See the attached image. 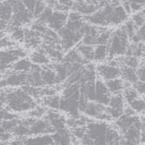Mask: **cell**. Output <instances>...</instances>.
<instances>
[{
  "label": "cell",
  "mask_w": 145,
  "mask_h": 145,
  "mask_svg": "<svg viewBox=\"0 0 145 145\" xmlns=\"http://www.w3.org/2000/svg\"><path fill=\"white\" fill-rule=\"evenodd\" d=\"M121 138L120 132L105 121L89 120L85 126V134L78 142L80 145H114Z\"/></svg>",
  "instance_id": "cell-1"
},
{
  "label": "cell",
  "mask_w": 145,
  "mask_h": 145,
  "mask_svg": "<svg viewBox=\"0 0 145 145\" xmlns=\"http://www.w3.org/2000/svg\"><path fill=\"white\" fill-rule=\"evenodd\" d=\"M134 87L135 90L138 92V94L141 96L143 95L144 96V94L145 90V86H144V82H141V81H137L134 85L132 86Z\"/></svg>",
  "instance_id": "cell-42"
},
{
  "label": "cell",
  "mask_w": 145,
  "mask_h": 145,
  "mask_svg": "<svg viewBox=\"0 0 145 145\" xmlns=\"http://www.w3.org/2000/svg\"><path fill=\"white\" fill-rule=\"evenodd\" d=\"M131 21L134 22V25L138 28L142 26H144V10L134 13L132 16Z\"/></svg>",
  "instance_id": "cell-36"
},
{
  "label": "cell",
  "mask_w": 145,
  "mask_h": 145,
  "mask_svg": "<svg viewBox=\"0 0 145 145\" xmlns=\"http://www.w3.org/2000/svg\"><path fill=\"white\" fill-rule=\"evenodd\" d=\"M34 19L33 12H29L27 8L22 10L12 12V17L9 25L12 27H21L23 25H27L31 23Z\"/></svg>",
  "instance_id": "cell-13"
},
{
  "label": "cell",
  "mask_w": 145,
  "mask_h": 145,
  "mask_svg": "<svg viewBox=\"0 0 145 145\" xmlns=\"http://www.w3.org/2000/svg\"><path fill=\"white\" fill-rule=\"evenodd\" d=\"M144 43H138V44H131L129 45L127 52L125 56H134L138 59H141V57H144Z\"/></svg>",
  "instance_id": "cell-26"
},
{
  "label": "cell",
  "mask_w": 145,
  "mask_h": 145,
  "mask_svg": "<svg viewBox=\"0 0 145 145\" xmlns=\"http://www.w3.org/2000/svg\"><path fill=\"white\" fill-rule=\"evenodd\" d=\"M76 50L79 52V54L81 57L86 61L87 62H90L93 61V54H94V46L85 45L81 42H80L76 47Z\"/></svg>",
  "instance_id": "cell-24"
},
{
  "label": "cell",
  "mask_w": 145,
  "mask_h": 145,
  "mask_svg": "<svg viewBox=\"0 0 145 145\" xmlns=\"http://www.w3.org/2000/svg\"><path fill=\"white\" fill-rule=\"evenodd\" d=\"M120 70H121V76L122 80L124 82L133 86L137 81H138L137 74H136V70L129 68V67H124V66H120Z\"/></svg>",
  "instance_id": "cell-21"
},
{
  "label": "cell",
  "mask_w": 145,
  "mask_h": 145,
  "mask_svg": "<svg viewBox=\"0 0 145 145\" xmlns=\"http://www.w3.org/2000/svg\"><path fill=\"white\" fill-rule=\"evenodd\" d=\"M62 62L65 63H70V64H73V63H79V64H82V65H87L89 62H87L86 61H85L81 56L79 54V52L76 49H71L67 53V55L63 57L62 59Z\"/></svg>",
  "instance_id": "cell-23"
},
{
  "label": "cell",
  "mask_w": 145,
  "mask_h": 145,
  "mask_svg": "<svg viewBox=\"0 0 145 145\" xmlns=\"http://www.w3.org/2000/svg\"><path fill=\"white\" fill-rule=\"evenodd\" d=\"M96 74L105 81L113 79L120 78L121 70L117 60L111 59L107 63L99 64L95 67Z\"/></svg>",
  "instance_id": "cell-6"
},
{
  "label": "cell",
  "mask_w": 145,
  "mask_h": 145,
  "mask_svg": "<svg viewBox=\"0 0 145 145\" xmlns=\"http://www.w3.org/2000/svg\"><path fill=\"white\" fill-rule=\"evenodd\" d=\"M41 76H42L43 86H54L57 84L56 72L53 70L52 66L51 67L50 65H48V66L42 67Z\"/></svg>",
  "instance_id": "cell-18"
},
{
  "label": "cell",
  "mask_w": 145,
  "mask_h": 145,
  "mask_svg": "<svg viewBox=\"0 0 145 145\" xmlns=\"http://www.w3.org/2000/svg\"><path fill=\"white\" fill-rule=\"evenodd\" d=\"M26 56L27 52L22 48L0 50V73L10 69L14 62Z\"/></svg>",
  "instance_id": "cell-4"
},
{
  "label": "cell",
  "mask_w": 145,
  "mask_h": 145,
  "mask_svg": "<svg viewBox=\"0 0 145 145\" xmlns=\"http://www.w3.org/2000/svg\"><path fill=\"white\" fill-rule=\"evenodd\" d=\"M31 62L39 66V67H45V66H48L51 63V60L48 56L45 54L42 51H41L40 49H38L37 51H35L32 53V55L30 56Z\"/></svg>",
  "instance_id": "cell-20"
},
{
  "label": "cell",
  "mask_w": 145,
  "mask_h": 145,
  "mask_svg": "<svg viewBox=\"0 0 145 145\" xmlns=\"http://www.w3.org/2000/svg\"><path fill=\"white\" fill-rule=\"evenodd\" d=\"M108 58V47L107 46L98 45L94 46L93 61L96 62H102Z\"/></svg>",
  "instance_id": "cell-27"
},
{
  "label": "cell",
  "mask_w": 145,
  "mask_h": 145,
  "mask_svg": "<svg viewBox=\"0 0 145 145\" xmlns=\"http://www.w3.org/2000/svg\"><path fill=\"white\" fill-rule=\"evenodd\" d=\"M122 96H123L124 101L127 102L129 105L140 97V95L138 94V92L135 90V89L132 86H129L123 89Z\"/></svg>",
  "instance_id": "cell-30"
},
{
  "label": "cell",
  "mask_w": 145,
  "mask_h": 145,
  "mask_svg": "<svg viewBox=\"0 0 145 145\" xmlns=\"http://www.w3.org/2000/svg\"><path fill=\"white\" fill-rule=\"evenodd\" d=\"M22 145H52L53 144L52 138L50 134L27 137L22 138Z\"/></svg>",
  "instance_id": "cell-17"
},
{
  "label": "cell",
  "mask_w": 145,
  "mask_h": 145,
  "mask_svg": "<svg viewBox=\"0 0 145 145\" xmlns=\"http://www.w3.org/2000/svg\"><path fill=\"white\" fill-rule=\"evenodd\" d=\"M33 67V63L31 61L25 57L22 59H19L16 62H14L11 67L12 71L14 72H24V73H28L31 71V68Z\"/></svg>",
  "instance_id": "cell-22"
},
{
  "label": "cell",
  "mask_w": 145,
  "mask_h": 145,
  "mask_svg": "<svg viewBox=\"0 0 145 145\" xmlns=\"http://www.w3.org/2000/svg\"><path fill=\"white\" fill-rule=\"evenodd\" d=\"M44 118L48 121L52 128L56 131L57 129H64L67 128V120L66 118L61 115L59 112H56V110H47Z\"/></svg>",
  "instance_id": "cell-14"
},
{
  "label": "cell",
  "mask_w": 145,
  "mask_h": 145,
  "mask_svg": "<svg viewBox=\"0 0 145 145\" xmlns=\"http://www.w3.org/2000/svg\"><path fill=\"white\" fill-rule=\"evenodd\" d=\"M25 8L31 12H33L34 8H35V3L36 1H22Z\"/></svg>",
  "instance_id": "cell-43"
},
{
  "label": "cell",
  "mask_w": 145,
  "mask_h": 145,
  "mask_svg": "<svg viewBox=\"0 0 145 145\" xmlns=\"http://www.w3.org/2000/svg\"><path fill=\"white\" fill-rule=\"evenodd\" d=\"M125 101L123 100L122 94L113 95L110 96V99L108 104V107L117 110H124Z\"/></svg>",
  "instance_id": "cell-29"
},
{
  "label": "cell",
  "mask_w": 145,
  "mask_h": 145,
  "mask_svg": "<svg viewBox=\"0 0 145 145\" xmlns=\"http://www.w3.org/2000/svg\"><path fill=\"white\" fill-rule=\"evenodd\" d=\"M14 42L10 37H3L0 39V49H10L14 46Z\"/></svg>",
  "instance_id": "cell-40"
},
{
  "label": "cell",
  "mask_w": 145,
  "mask_h": 145,
  "mask_svg": "<svg viewBox=\"0 0 145 145\" xmlns=\"http://www.w3.org/2000/svg\"><path fill=\"white\" fill-rule=\"evenodd\" d=\"M18 118L16 114L10 112L3 106H0V122L5 120H11Z\"/></svg>",
  "instance_id": "cell-37"
},
{
  "label": "cell",
  "mask_w": 145,
  "mask_h": 145,
  "mask_svg": "<svg viewBox=\"0 0 145 145\" xmlns=\"http://www.w3.org/2000/svg\"><path fill=\"white\" fill-rule=\"evenodd\" d=\"M105 2H93V1H77L74 3L72 10L80 13L81 16L85 17L94 14L98 9H100L105 5Z\"/></svg>",
  "instance_id": "cell-9"
},
{
  "label": "cell",
  "mask_w": 145,
  "mask_h": 145,
  "mask_svg": "<svg viewBox=\"0 0 145 145\" xmlns=\"http://www.w3.org/2000/svg\"><path fill=\"white\" fill-rule=\"evenodd\" d=\"M46 5L45 2H41V1H36L35 3V8H34L33 12V17L34 18H38L40 17V15L45 10Z\"/></svg>",
  "instance_id": "cell-39"
},
{
  "label": "cell",
  "mask_w": 145,
  "mask_h": 145,
  "mask_svg": "<svg viewBox=\"0 0 145 145\" xmlns=\"http://www.w3.org/2000/svg\"><path fill=\"white\" fill-rule=\"evenodd\" d=\"M129 105L134 110V113L144 114V97L138 98L137 100L130 103Z\"/></svg>",
  "instance_id": "cell-33"
},
{
  "label": "cell",
  "mask_w": 145,
  "mask_h": 145,
  "mask_svg": "<svg viewBox=\"0 0 145 145\" xmlns=\"http://www.w3.org/2000/svg\"><path fill=\"white\" fill-rule=\"evenodd\" d=\"M136 74H137V77H138V81L144 82L145 67H144V60L142 61V62H140L139 67L137 68V70H136Z\"/></svg>",
  "instance_id": "cell-41"
},
{
  "label": "cell",
  "mask_w": 145,
  "mask_h": 145,
  "mask_svg": "<svg viewBox=\"0 0 145 145\" xmlns=\"http://www.w3.org/2000/svg\"><path fill=\"white\" fill-rule=\"evenodd\" d=\"M122 29L125 33V34L127 35L129 40H131V38L134 37V34L136 33L138 27L134 25V23L131 20H129V21L124 22V24L122 27Z\"/></svg>",
  "instance_id": "cell-34"
},
{
  "label": "cell",
  "mask_w": 145,
  "mask_h": 145,
  "mask_svg": "<svg viewBox=\"0 0 145 145\" xmlns=\"http://www.w3.org/2000/svg\"><path fill=\"white\" fill-rule=\"evenodd\" d=\"M120 67V66H124V67H129L134 70H137V68L139 67L141 61L136 57L129 56H123V57L120 58L117 60Z\"/></svg>",
  "instance_id": "cell-28"
},
{
  "label": "cell",
  "mask_w": 145,
  "mask_h": 145,
  "mask_svg": "<svg viewBox=\"0 0 145 145\" xmlns=\"http://www.w3.org/2000/svg\"><path fill=\"white\" fill-rule=\"evenodd\" d=\"M52 145H54V144H52Z\"/></svg>",
  "instance_id": "cell-45"
},
{
  "label": "cell",
  "mask_w": 145,
  "mask_h": 145,
  "mask_svg": "<svg viewBox=\"0 0 145 145\" xmlns=\"http://www.w3.org/2000/svg\"><path fill=\"white\" fill-rule=\"evenodd\" d=\"M129 45V40L122 27L113 31L107 45L108 57L111 60L115 56H125Z\"/></svg>",
  "instance_id": "cell-3"
},
{
  "label": "cell",
  "mask_w": 145,
  "mask_h": 145,
  "mask_svg": "<svg viewBox=\"0 0 145 145\" xmlns=\"http://www.w3.org/2000/svg\"><path fill=\"white\" fill-rule=\"evenodd\" d=\"M87 117L101 120H111L106 113V107L94 101H88L82 110Z\"/></svg>",
  "instance_id": "cell-8"
},
{
  "label": "cell",
  "mask_w": 145,
  "mask_h": 145,
  "mask_svg": "<svg viewBox=\"0 0 145 145\" xmlns=\"http://www.w3.org/2000/svg\"><path fill=\"white\" fill-rule=\"evenodd\" d=\"M0 106L13 113L31 111L36 108L37 102L23 89H13L0 92Z\"/></svg>",
  "instance_id": "cell-2"
},
{
  "label": "cell",
  "mask_w": 145,
  "mask_h": 145,
  "mask_svg": "<svg viewBox=\"0 0 145 145\" xmlns=\"http://www.w3.org/2000/svg\"><path fill=\"white\" fill-rule=\"evenodd\" d=\"M60 101H61V97L57 95H53L44 97L43 104L46 106L49 107L50 109L56 110H59Z\"/></svg>",
  "instance_id": "cell-32"
},
{
  "label": "cell",
  "mask_w": 145,
  "mask_h": 145,
  "mask_svg": "<svg viewBox=\"0 0 145 145\" xmlns=\"http://www.w3.org/2000/svg\"><path fill=\"white\" fill-rule=\"evenodd\" d=\"M129 5L130 12L136 13L144 9V1H129Z\"/></svg>",
  "instance_id": "cell-38"
},
{
  "label": "cell",
  "mask_w": 145,
  "mask_h": 145,
  "mask_svg": "<svg viewBox=\"0 0 145 145\" xmlns=\"http://www.w3.org/2000/svg\"><path fill=\"white\" fill-rule=\"evenodd\" d=\"M54 145H73V138L71 131L67 128L57 129L51 135Z\"/></svg>",
  "instance_id": "cell-15"
},
{
  "label": "cell",
  "mask_w": 145,
  "mask_h": 145,
  "mask_svg": "<svg viewBox=\"0 0 145 145\" xmlns=\"http://www.w3.org/2000/svg\"><path fill=\"white\" fill-rule=\"evenodd\" d=\"M27 77L28 73L11 71L3 78L0 79V89L7 86L17 87L27 86Z\"/></svg>",
  "instance_id": "cell-7"
},
{
  "label": "cell",
  "mask_w": 145,
  "mask_h": 145,
  "mask_svg": "<svg viewBox=\"0 0 145 145\" xmlns=\"http://www.w3.org/2000/svg\"><path fill=\"white\" fill-rule=\"evenodd\" d=\"M107 89L110 95H117V94H121V91H123V89L129 86H131L126 82H124L121 78L113 79L110 80L105 82Z\"/></svg>",
  "instance_id": "cell-19"
},
{
  "label": "cell",
  "mask_w": 145,
  "mask_h": 145,
  "mask_svg": "<svg viewBox=\"0 0 145 145\" xmlns=\"http://www.w3.org/2000/svg\"><path fill=\"white\" fill-rule=\"evenodd\" d=\"M68 13L66 12L54 11L46 21V27L55 33H58L61 29H62L67 22Z\"/></svg>",
  "instance_id": "cell-10"
},
{
  "label": "cell",
  "mask_w": 145,
  "mask_h": 145,
  "mask_svg": "<svg viewBox=\"0 0 145 145\" xmlns=\"http://www.w3.org/2000/svg\"><path fill=\"white\" fill-rule=\"evenodd\" d=\"M52 68L56 72L57 84L62 83L67 80L69 76V74H68V71H67V65L64 62L56 63L52 66Z\"/></svg>",
  "instance_id": "cell-25"
},
{
  "label": "cell",
  "mask_w": 145,
  "mask_h": 145,
  "mask_svg": "<svg viewBox=\"0 0 145 145\" xmlns=\"http://www.w3.org/2000/svg\"><path fill=\"white\" fill-rule=\"evenodd\" d=\"M95 98L94 102L101 104L104 106L108 105L111 95L109 92L105 82L101 79L95 80Z\"/></svg>",
  "instance_id": "cell-11"
},
{
  "label": "cell",
  "mask_w": 145,
  "mask_h": 145,
  "mask_svg": "<svg viewBox=\"0 0 145 145\" xmlns=\"http://www.w3.org/2000/svg\"><path fill=\"white\" fill-rule=\"evenodd\" d=\"M29 129L31 136H39L54 133V129L45 118L36 120L29 127Z\"/></svg>",
  "instance_id": "cell-12"
},
{
  "label": "cell",
  "mask_w": 145,
  "mask_h": 145,
  "mask_svg": "<svg viewBox=\"0 0 145 145\" xmlns=\"http://www.w3.org/2000/svg\"><path fill=\"white\" fill-rule=\"evenodd\" d=\"M24 42L28 48H39L42 42V35L33 29L25 30Z\"/></svg>",
  "instance_id": "cell-16"
},
{
  "label": "cell",
  "mask_w": 145,
  "mask_h": 145,
  "mask_svg": "<svg viewBox=\"0 0 145 145\" xmlns=\"http://www.w3.org/2000/svg\"><path fill=\"white\" fill-rule=\"evenodd\" d=\"M46 111H47V110L43 106H37L36 108H34L33 110L29 111L28 115H29L30 118H33V119H36V120H38V119L43 118Z\"/></svg>",
  "instance_id": "cell-35"
},
{
  "label": "cell",
  "mask_w": 145,
  "mask_h": 145,
  "mask_svg": "<svg viewBox=\"0 0 145 145\" xmlns=\"http://www.w3.org/2000/svg\"><path fill=\"white\" fill-rule=\"evenodd\" d=\"M57 34L60 37V46L63 52L71 50L76 45H78L83 38L82 34L79 32H73L66 27L61 29Z\"/></svg>",
  "instance_id": "cell-5"
},
{
  "label": "cell",
  "mask_w": 145,
  "mask_h": 145,
  "mask_svg": "<svg viewBox=\"0 0 145 145\" xmlns=\"http://www.w3.org/2000/svg\"><path fill=\"white\" fill-rule=\"evenodd\" d=\"M112 32L113 31H111V30L105 28L104 31L101 32V33L98 34L95 39V46H98V45L107 46L109 41H110Z\"/></svg>",
  "instance_id": "cell-31"
},
{
  "label": "cell",
  "mask_w": 145,
  "mask_h": 145,
  "mask_svg": "<svg viewBox=\"0 0 145 145\" xmlns=\"http://www.w3.org/2000/svg\"><path fill=\"white\" fill-rule=\"evenodd\" d=\"M4 37V32H1L0 31V39L2 38V37Z\"/></svg>",
  "instance_id": "cell-44"
}]
</instances>
